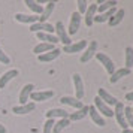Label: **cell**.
Masks as SVG:
<instances>
[{"instance_id": "5bb4252c", "label": "cell", "mask_w": 133, "mask_h": 133, "mask_svg": "<svg viewBox=\"0 0 133 133\" xmlns=\"http://www.w3.org/2000/svg\"><path fill=\"white\" fill-rule=\"evenodd\" d=\"M54 96V91L52 90H45V91H33L31 93L30 99L33 102H45Z\"/></svg>"}, {"instance_id": "7c38bea8", "label": "cell", "mask_w": 133, "mask_h": 133, "mask_svg": "<svg viewBox=\"0 0 133 133\" xmlns=\"http://www.w3.org/2000/svg\"><path fill=\"white\" fill-rule=\"evenodd\" d=\"M96 12H97V3H91L88 5L87 11L84 14V21L87 27H91L93 25V21H94V17H96Z\"/></svg>"}, {"instance_id": "603a6c76", "label": "cell", "mask_w": 133, "mask_h": 133, "mask_svg": "<svg viewBox=\"0 0 133 133\" xmlns=\"http://www.w3.org/2000/svg\"><path fill=\"white\" fill-rule=\"evenodd\" d=\"M87 115H88V106H87V105H84V108H81V109H78V111L72 112V114H69V121L72 123V121L84 120Z\"/></svg>"}, {"instance_id": "d4e9b609", "label": "cell", "mask_w": 133, "mask_h": 133, "mask_svg": "<svg viewBox=\"0 0 133 133\" xmlns=\"http://www.w3.org/2000/svg\"><path fill=\"white\" fill-rule=\"evenodd\" d=\"M52 49H55V45H52V43H43V42H41L39 45H36V46L33 48V52L37 54V55H41V54L48 52V51H52Z\"/></svg>"}, {"instance_id": "44dd1931", "label": "cell", "mask_w": 133, "mask_h": 133, "mask_svg": "<svg viewBox=\"0 0 133 133\" xmlns=\"http://www.w3.org/2000/svg\"><path fill=\"white\" fill-rule=\"evenodd\" d=\"M54 8H55V2H48L46 6L43 8V12L39 15V23H46L48 18L51 17V14L54 12Z\"/></svg>"}, {"instance_id": "5b68a950", "label": "cell", "mask_w": 133, "mask_h": 133, "mask_svg": "<svg viewBox=\"0 0 133 133\" xmlns=\"http://www.w3.org/2000/svg\"><path fill=\"white\" fill-rule=\"evenodd\" d=\"M96 52H97V42L96 41H91V42L87 45V48L84 49V52L81 55L79 61H81V63H88V61L96 55Z\"/></svg>"}, {"instance_id": "74e56055", "label": "cell", "mask_w": 133, "mask_h": 133, "mask_svg": "<svg viewBox=\"0 0 133 133\" xmlns=\"http://www.w3.org/2000/svg\"><path fill=\"white\" fill-rule=\"evenodd\" d=\"M132 111H133V106H132Z\"/></svg>"}, {"instance_id": "4dcf8cb0", "label": "cell", "mask_w": 133, "mask_h": 133, "mask_svg": "<svg viewBox=\"0 0 133 133\" xmlns=\"http://www.w3.org/2000/svg\"><path fill=\"white\" fill-rule=\"evenodd\" d=\"M115 5H117V2H115V0H108V2H102L100 5H97V12H99V14L106 12V11H109V9L115 8Z\"/></svg>"}, {"instance_id": "cb8c5ba5", "label": "cell", "mask_w": 133, "mask_h": 133, "mask_svg": "<svg viewBox=\"0 0 133 133\" xmlns=\"http://www.w3.org/2000/svg\"><path fill=\"white\" fill-rule=\"evenodd\" d=\"M36 36H37V39H39V41H42L43 43H52V45H55V43L58 42V39H57L55 35H49V33L39 31V33H36Z\"/></svg>"}, {"instance_id": "e575fe53", "label": "cell", "mask_w": 133, "mask_h": 133, "mask_svg": "<svg viewBox=\"0 0 133 133\" xmlns=\"http://www.w3.org/2000/svg\"><path fill=\"white\" fill-rule=\"evenodd\" d=\"M126 100L133 102V91H130V93H127V94H126Z\"/></svg>"}, {"instance_id": "e0dca14e", "label": "cell", "mask_w": 133, "mask_h": 133, "mask_svg": "<svg viewBox=\"0 0 133 133\" xmlns=\"http://www.w3.org/2000/svg\"><path fill=\"white\" fill-rule=\"evenodd\" d=\"M88 115L91 117V120H93V123H94L96 126L103 127L105 124H106L105 118H103L102 115H100L99 112H97V109L94 108V105H93V106H88Z\"/></svg>"}, {"instance_id": "1f68e13d", "label": "cell", "mask_w": 133, "mask_h": 133, "mask_svg": "<svg viewBox=\"0 0 133 133\" xmlns=\"http://www.w3.org/2000/svg\"><path fill=\"white\" fill-rule=\"evenodd\" d=\"M76 5H78V14H79V15L85 14L87 8H88V3H87L85 0H78V2H76Z\"/></svg>"}, {"instance_id": "6da1fadb", "label": "cell", "mask_w": 133, "mask_h": 133, "mask_svg": "<svg viewBox=\"0 0 133 133\" xmlns=\"http://www.w3.org/2000/svg\"><path fill=\"white\" fill-rule=\"evenodd\" d=\"M55 29V36H57V39H58V42L63 43V46H67V45H70L72 43V41H70V36L67 35L66 31V27H64V24L61 23V21H57V24L54 25Z\"/></svg>"}, {"instance_id": "8d00e7d4", "label": "cell", "mask_w": 133, "mask_h": 133, "mask_svg": "<svg viewBox=\"0 0 133 133\" xmlns=\"http://www.w3.org/2000/svg\"><path fill=\"white\" fill-rule=\"evenodd\" d=\"M123 133H133V129H126V130H123Z\"/></svg>"}, {"instance_id": "9a60e30c", "label": "cell", "mask_w": 133, "mask_h": 133, "mask_svg": "<svg viewBox=\"0 0 133 133\" xmlns=\"http://www.w3.org/2000/svg\"><path fill=\"white\" fill-rule=\"evenodd\" d=\"M35 91V85L33 84H25L23 88H21V91H19V103L21 105H25V103H29L27 100L30 99V96H31V93Z\"/></svg>"}, {"instance_id": "83f0119b", "label": "cell", "mask_w": 133, "mask_h": 133, "mask_svg": "<svg viewBox=\"0 0 133 133\" xmlns=\"http://www.w3.org/2000/svg\"><path fill=\"white\" fill-rule=\"evenodd\" d=\"M124 67L126 69H132L133 67V48L127 46L124 49Z\"/></svg>"}, {"instance_id": "d6a6232c", "label": "cell", "mask_w": 133, "mask_h": 133, "mask_svg": "<svg viewBox=\"0 0 133 133\" xmlns=\"http://www.w3.org/2000/svg\"><path fill=\"white\" fill-rule=\"evenodd\" d=\"M55 120H46L43 124V133H52V127H54Z\"/></svg>"}, {"instance_id": "484cf974", "label": "cell", "mask_w": 133, "mask_h": 133, "mask_svg": "<svg viewBox=\"0 0 133 133\" xmlns=\"http://www.w3.org/2000/svg\"><path fill=\"white\" fill-rule=\"evenodd\" d=\"M123 18H124V9H117V12L109 18L108 24L111 25V27H117V25L123 21Z\"/></svg>"}, {"instance_id": "f1b7e54d", "label": "cell", "mask_w": 133, "mask_h": 133, "mask_svg": "<svg viewBox=\"0 0 133 133\" xmlns=\"http://www.w3.org/2000/svg\"><path fill=\"white\" fill-rule=\"evenodd\" d=\"M24 5H27V8L35 12V15H41L43 12V6L39 5V2H35V0H25Z\"/></svg>"}, {"instance_id": "4316f807", "label": "cell", "mask_w": 133, "mask_h": 133, "mask_svg": "<svg viewBox=\"0 0 133 133\" xmlns=\"http://www.w3.org/2000/svg\"><path fill=\"white\" fill-rule=\"evenodd\" d=\"M115 12H117V8H112V9L106 11V12L99 14V15L94 17V21H93V23H106V21H109V18H111Z\"/></svg>"}, {"instance_id": "836d02e7", "label": "cell", "mask_w": 133, "mask_h": 133, "mask_svg": "<svg viewBox=\"0 0 133 133\" xmlns=\"http://www.w3.org/2000/svg\"><path fill=\"white\" fill-rule=\"evenodd\" d=\"M0 63H3V64H9V63H11V58L3 52L2 48H0Z\"/></svg>"}, {"instance_id": "4fadbf2b", "label": "cell", "mask_w": 133, "mask_h": 133, "mask_svg": "<svg viewBox=\"0 0 133 133\" xmlns=\"http://www.w3.org/2000/svg\"><path fill=\"white\" fill-rule=\"evenodd\" d=\"M36 108V103L35 102H29L25 103V105H19V106H14L12 108V112L17 115H25V114H30L33 112Z\"/></svg>"}, {"instance_id": "277c9868", "label": "cell", "mask_w": 133, "mask_h": 133, "mask_svg": "<svg viewBox=\"0 0 133 133\" xmlns=\"http://www.w3.org/2000/svg\"><path fill=\"white\" fill-rule=\"evenodd\" d=\"M72 81H73V87H75V97H76L78 100L84 99L85 91H84V82H82L81 75H79V73H73Z\"/></svg>"}, {"instance_id": "9c48e42d", "label": "cell", "mask_w": 133, "mask_h": 133, "mask_svg": "<svg viewBox=\"0 0 133 133\" xmlns=\"http://www.w3.org/2000/svg\"><path fill=\"white\" fill-rule=\"evenodd\" d=\"M30 31L33 33H39V31H43V33H49V35H54V25L49 24V23H35V24L30 25Z\"/></svg>"}, {"instance_id": "7402d4cb", "label": "cell", "mask_w": 133, "mask_h": 133, "mask_svg": "<svg viewBox=\"0 0 133 133\" xmlns=\"http://www.w3.org/2000/svg\"><path fill=\"white\" fill-rule=\"evenodd\" d=\"M127 75H130V69H126V67H123V69H115V72L109 76V82H111V84H115V82H118L121 78H124Z\"/></svg>"}, {"instance_id": "8fae6325", "label": "cell", "mask_w": 133, "mask_h": 133, "mask_svg": "<svg viewBox=\"0 0 133 133\" xmlns=\"http://www.w3.org/2000/svg\"><path fill=\"white\" fill-rule=\"evenodd\" d=\"M97 97H99L102 102L106 103L108 106H111V108H112V106H115V105L118 103V99H117V97H114L112 94H109L105 88H99V96H97Z\"/></svg>"}, {"instance_id": "ac0fdd59", "label": "cell", "mask_w": 133, "mask_h": 133, "mask_svg": "<svg viewBox=\"0 0 133 133\" xmlns=\"http://www.w3.org/2000/svg\"><path fill=\"white\" fill-rule=\"evenodd\" d=\"M15 21L18 23H23V24H35V23H39V15H25V14H17L15 17Z\"/></svg>"}, {"instance_id": "3957f363", "label": "cell", "mask_w": 133, "mask_h": 133, "mask_svg": "<svg viewBox=\"0 0 133 133\" xmlns=\"http://www.w3.org/2000/svg\"><path fill=\"white\" fill-rule=\"evenodd\" d=\"M94 57L99 60V63L105 67V70H106L109 75H112V73L115 72V64H114V61H112V58H111V57H108V55L103 54V52H96V55H94Z\"/></svg>"}, {"instance_id": "7a4b0ae2", "label": "cell", "mask_w": 133, "mask_h": 133, "mask_svg": "<svg viewBox=\"0 0 133 133\" xmlns=\"http://www.w3.org/2000/svg\"><path fill=\"white\" fill-rule=\"evenodd\" d=\"M114 117H115V120H117V123H118V126H120L123 130L129 129L126 117H124V103L120 102V100H118V103L114 106Z\"/></svg>"}, {"instance_id": "52a82bcc", "label": "cell", "mask_w": 133, "mask_h": 133, "mask_svg": "<svg viewBox=\"0 0 133 133\" xmlns=\"http://www.w3.org/2000/svg\"><path fill=\"white\" fill-rule=\"evenodd\" d=\"M81 19H82V17L78 14V11L76 12H72V15H70V23H69V30H67V35L69 36H73V35L78 33L79 25H81Z\"/></svg>"}, {"instance_id": "30bf717a", "label": "cell", "mask_w": 133, "mask_h": 133, "mask_svg": "<svg viewBox=\"0 0 133 133\" xmlns=\"http://www.w3.org/2000/svg\"><path fill=\"white\" fill-rule=\"evenodd\" d=\"M45 117H46V120H55V118H69V112L64 111V109L61 108H54V109H49L45 112Z\"/></svg>"}, {"instance_id": "8992f818", "label": "cell", "mask_w": 133, "mask_h": 133, "mask_svg": "<svg viewBox=\"0 0 133 133\" xmlns=\"http://www.w3.org/2000/svg\"><path fill=\"white\" fill-rule=\"evenodd\" d=\"M94 108H96L97 112L100 115H103V117H108V118L114 117V109L111 108V106H108L105 102H102L99 97H94Z\"/></svg>"}, {"instance_id": "d590c367", "label": "cell", "mask_w": 133, "mask_h": 133, "mask_svg": "<svg viewBox=\"0 0 133 133\" xmlns=\"http://www.w3.org/2000/svg\"><path fill=\"white\" fill-rule=\"evenodd\" d=\"M0 133H6V127L0 123Z\"/></svg>"}, {"instance_id": "ffe728a7", "label": "cell", "mask_w": 133, "mask_h": 133, "mask_svg": "<svg viewBox=\"0 0 133 133\" xmlns=\"http://www.w3.org/2000/svg\"><path fill=\"white\" fill-rule=\"evenodd\" d=\"M18 73H19L18 69H11V70L5 72L2 76H0V88H5L9 81H12L15 76H18Z\"/></svg>"}, {"instance_id": "2e32d148", "label": "cell", "mask_w": 133, "mask_h": 133, "mask_svg": "<svg viewBox=\"0 0 133 133\" xmlns=\"http://www.w3.org/2000/svg\"><path fill=\"white\" fill-rule=\"evenodd\" d=\"M60 102L63 103V105H67V106H72V108H75L76 111L81 108H84V103H82V100H78L76 97H72V96H63L60 97Z\"/></svg>"}, {"instance_id": "d6986e66", "label": "cell", "mask_w": 133, "mask_h": 133, "mask_svg": "<svg viewBox=\"0 0 133 133\" xmlns=\"http://www.w3.org/2000/svg\"><path fill=\"white\" fill-rule=\"evenodd\" d=\"M60 54H61V51L58 48H55V49H52V51L45 52V54L37 55V60L42 61V63H48V61H52V60H55V58H58Z\"/></svg>"}, {"instance_id": "ba28073f", "label": "cell", "mask_w": 133, "mask_h": 133, "mask_svg": "<svg viewBox=\"0 0 133 133\" xmlns=\"http://www.w3.org/2000/svg\"><path fill=\"white\" fill-rule=\"evenodd\" d=\"M87 45H88V41H78V42L75 43H70V45H67V46H63L61 49V52H67V54H75V52H81V51H84L87 48Z\"/></svg>"}, {"instance_id": "f546056e", "label": "cell", "mask_w": 133, "mask_h": 133, "mask_svg": "<svg viewBox=\"0 0 133 133\" xmlns=\"http://www.w3.org/2000/svg\"><path fill=\"white\" fill-rule=\"evenodd\" d=\"M69 124H70L69 118H61V120H57L54 123V127H52V133H61V130H64Z\"/></svg>"}]
</instances>
